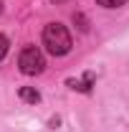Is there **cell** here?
<instances>
[{
	"label": "cell",
	"mask_w": 129,
	"mask_h": 132,
	"mask_svg": "<svg viewBox=\"0 0 129 132\" xmlns=\"http://www.w3.org/2000/svg\"><path fill=\"white\" fill-rule=\"evenodd\" d=\"M43 46L53 56H66L71 51V46H73L68 28H66L63 23H48L43 28Z\"/></svg>",
	"instance_id": "6da1fadb"
},
{
	"label": "cell",
	"mask_w": 129,
	"mask_h": 132,
	"mask_svg": "<svg viewBox=\"0 0 129 132\" xmlns=\"http://www.w3.org/2000/svg\"><path fill=\"white\" fill-rule=\"evenodd\" d=\"M18 66H20L23 74L35 76V74H41L46 69V59H43V53L35 48V46H25V48L20 51V56H18Z\"/></svg>",
	"instance_id": "7a4b0ae2"
},
{
	"label": "cell",
	"mask_w": 129,
	"mask_h": 132,
	"mask_svg": "<svg viewBox=\"0 0 129 132\" xmlns=\"http://www.w3.org/2000/svg\"><path fill=\"white\" fill-rule=\"evenodd\" d=\"M18 97L23 99L25 104H38V102H41V94H38V89H33V86H20Z\"/></svg>",
	"instance_id": "3957f363"
},
{
	"label": "cell",
	"mask_w": 129,
	"mask_h": 132,
	"mask_svg": "<svg viewBox=\"0 0 129 132\" xmlns=\"http://www.w3.org/2000/svg\"><path fill=\"white\" fill-rule=\"evenodd\" d=\"M91 81H94V74H86V76H84V81L68 79V86H71V89H79V92H89V89H91Z\"/></svg>",
	"instance_id": "277c9868"
},
{
	"label": "cell",
	"mask_w": 129,
	"mask_h": 132,
	"mask_svg": "<svg viewBox=\"0 0 129 132\" xmlns=\"http://www.w3.org/2000/svg\"><path fill=\"white\" fill-rule=\"evenodd\" d=\"M8 51H10V41H8V38H5V36L0 33V61H3V59L8 56Z\"/></svg>",
	"instance_id": "5b68a950"
},
{
	"label": "cell",
	"mask_w": 129,
	"mask_h": 132,
	"mask_svg": "<svg viewBox=\"0 0 129 132\" xmlns=\"http://www.w3.org/2000/svg\"><path fill=\"white\" fill-rule=\"evenodd\" d=\"M96 3L101 5V8H122L127 0H96Z\"/></svg>",
	"instance_id": "8992f818"
},
{
	"label": "cell",
	"mask_w": 129,
	"mask_h": 132,
	"mask_svg": "<svg viewBox=\"0 0 129 132\" xmlns=\"http://www.w3.org/2000/svg\"><path fill=\"white\" fill-rule=\"evenodd\" d=\"M0 13H3V3H0Z\"/></svg>",
	"instance_id": "52a82bcc"
}]
</instances>
